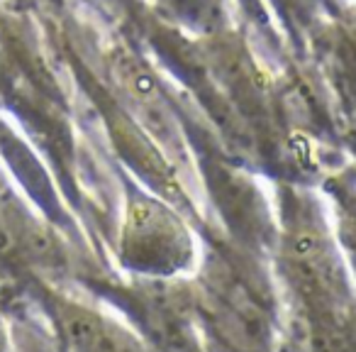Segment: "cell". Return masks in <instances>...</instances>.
<instances>
[{
    "mask_svg": "<svg viewBox=\"0 0 356 352\" xmlns=\"http://www.w3.org/2000/svg\"><path fill=\"white\" fill-rule=\"evenodd\" d=\"M134 86H137L139 93H152V91H154V79H152V76H137Z\"/></svg>",
    "mask_w": 356,
    "mask_h": 352,
    "instance_id": "1",
    "label": "cell"
}]
</instances>
